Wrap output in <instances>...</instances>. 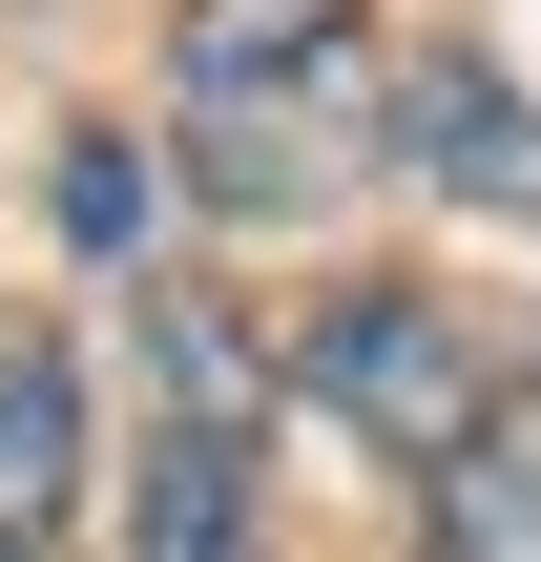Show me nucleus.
I'll list each match as a JSON object with an SVG mask.
<instances>
[{"instance_id": "1", "label": "nucleus", "mask_w": 541, "mask_h": 562, "mask_svg": "<svg viewBox=\"0 0 541 562\" xmlns=\"http://www.w3.org/2000/svg\"><path fill=\"white\" fill-rule=\"evenodd\" d=\"M167 146L250 229L334 209L375 167V42H354V0H188L167 21Z\"/></svg>"}, {"instance_id": "2", "label": "nucleus", "mask_w": 541, "mask_h": 562, "mask_svg": "<svg viewBox=\"0 0 541 562\" xmlns=\"http://www.w3.org/2000/svg\"><path fill=\"white\" fill-rule=\"evenodd\" d=\"M146 334H167V417H146V521H125V562H271V459H250V375H229L208 292H167Z\"/></svg>"}, {"instance_id": "3", "label": "nucleus", "mask_w": 541, "mask_h": 562, "mask_svg": "<svg viewBox=\"0 0 541 562\" xmlns=\"http://www.w3.org/2000/svg\"><path fill=\"white\" fill-rule=\"evenodd\" d=\"M313 417H354L375 459H459L480 438V355L438 292H334L313 313Z\"/></svg>"}, {"instance_id": "4", "label": "nucleus", "mask_w": 541, "mask_h": 562, "mask_svg": "<svg viewBox=\"0 0 541 562\" xmlns=\"http://www.w3.org/2000/svg\"><path fill=\"white\" fill-rule=\"evenodd\" d=\"M375 146L417 167V188H459V209H541V104L500 63H417V83H375Z\"/></svg>"}, {"instance_id": "5", "label": "nucleus", "mask_w": 541, "mask_h": 562, "mask_svg": "<svg viewBox=\"0 0 541 562\" xmlns=\"http://www.w3.org/2000/svg\"><path fill=\"white\" fill-rule=\"evenodd\" d=\"M63 521H83V355L0 313V562H63Z\"/></svg>"}, {"instance_id": "6", "label": "nucleus", "mask_w": 541, "mask_h": 562, "mask_svg": "<svg viewBox=\"0 0 541 562\" xmlns=\"http://www.w3.org/2000/svg\"><path fill=\"white\" fill-rule=\"evenodd\" d=\"M417 562H541V438H459V459H417Z\"/></svg>"}, {"instance_id": "7", "label": "nucleus", "mask_w": 541, "mask_h": 562, "mask_svg": "<svg viewBox=\"0 0 541 562\" xmlns=\"http://www.w3.org/2000/svg\"><path fill=\"white\" fill-rule=\"evenodd\" d=\"M63 229L125 250V229H146V167H125V146H63Z\"/></svg>"}]
</instances>
